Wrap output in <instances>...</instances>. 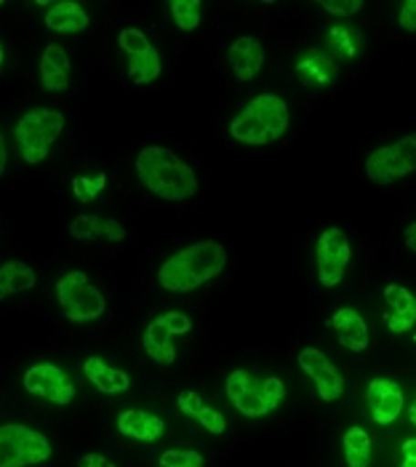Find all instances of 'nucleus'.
Here are the masks:
<instances>
[{"instance_id":"obj_1","label":"nucleus","mask_w":416,"mask_h":467,"mask_svg":"<svg viewBox=\"0 0 416 467\" xmlns=\"http://www.w3.org/2000/svg\"><path fill=\"white\" fill-rule=\"evenodd\" d=\"M227 265V252L216 241H198L187 249L176 252L158 270V284L172 294L195 291L213 281Z\"/></svg>"},{"instance_id":"obj_2","label":"nucleus","mask_w":416,"mask_h":467,"mask_svg":"<svg viewBox=\"0 0 416 467\" xmlns=\"http://www.w3.org/2000/svg\"><path fill=\"white\" fill-rule=\"evenodd\" d=\"M139 182L158 198L163 201H187L198 192V177L195 171L179 158L172 150L150 144L137 155Z\"/></svg>"},{"instance_id":"obj_3","label":"nucleus","mask_w":416,"mask_h":467,"mask_svg":"<svg viewBox=\"0 0 416 467\" xmlns=\"http://www.w3.org/2000/svg\"><path fill=\"white\" fill-rule=\"evenodd\" d=\"M288 129V105L276 94H259L235 115L230 137L243 144H270Z\"/></svg>"},{"instance_id":"obj_4","label":"nucleus","mask_w":416,"mask_h":467,"mask_svg":"<svg viewBox=\"0 0 416 467\" xmlns=\"http://www.w3.org/2000/svg\"><path fill=\"white\" fill-rule=\"evenodd\" d=\"M62 129H65V115L59 109L37 108L25 112L14 126V137L19 142L25 163L30 166L43 163L51 152V144L62 134Z\"/></svg>"},{"instance_id":"obj_5","label":"nucleus","mask_w":416,"mask_h":467,"mask_svg":"<svg viewBox=\"0 0 416 467\" xmlns=\"http://www.w3.org/2000/svg\"><path fill=\"white\" fill-rule=\"evenodd\" d=\"M227 398L245 417H265L286 398V385L277 377L254 379L248 371L238 368L227 377Z\"/></svg>"},{"instance_id":"obj_6","label":"nucleus","mask_w":416,"mask_h":467,"mask_svg":"<svg viewBox=\"0 0 416 467\" xmlns=\"http://www.w3.org/2000/svg\"><path fill=\"white\" fill-rule=\"evenodd\" d=\"M57 299L62 313L68 316L72 324H86V321H97L102 318L104 302L102 291L88 281L86 273L80 270H69L68 275L59 278L57 284Z\"/></svg>"},{"instance_id":"obj_7","label":"nucleus","mask_w":416,"mask_h":467,"mask_svg":"<svg viewBox=\"0 0 416 467\" xmlns=\"http://www.w3.org/2000/svg\"><path fill=\"white\" fill-rule=\"evenodd\" d=\"M51 457V443L27 425H0V467L40 465Z\"/></svg>"},{"instance_id":"obj_8","label":"nucleus","mask_w":416,"mask_h":467,"mask_svg":"<svg viewBox=\"0 0 416 467\" xmlns=\"http://www.w3.org/2000/svg\"><path fill=\"white\" fill-rule=\"evenodd\" d=\"M416 171V134L374 150L366 161V177L374 184H392Z\"/></svg>"},{"instance_id":"obj_9","label":"nucleus","mask_w":416,"mask_h":467,"mask_svg":"<svg viewBox=\"0 0 416 467\" xmlns=\"http://www.w3.org/2000/svg\"><path fill=\"white\" fill-rule=\"evenodd\" d=\"M192 328V321L187 318V313L182 310H172V313H163L158 318H152L147 328H144V353L152 360L163 363V366H172L176 360V345H173V337H182Z\"/></svg>"},{"instance_id":"obj_10","label":"nucleus","mask_w":416,"mask_h":467,"mask_svg":"<svg viewBox=\"0 0 416 467\" xmlns=\"http://www.w3.org/2000/svg\"><path fill=\"white\" fill-rule=\"evenodd\" d=\"M118 43L129 54V78H131V83L147 86V83H155L161 78V70H163L161 54L141 30L126 27L118 37Z\"/></svg>"},{"instance_id":"obj_11","label":"nucleus","mask_w":416,"mask_h":467,"mask_svg":"<svg viewBox=\"0 0 416 467\" xmlns=\"http://www.w3.org/2000/svg\"><path fill=\"white\" fill-rule=\"evenodd\" d=\"M349 262V241L339 227H328L320 233L317 246H315V265H317V278L323 286H337L345 275V267Z\"/></svg>"},{"instance_id":"obj_12","label":"nucleus","mask_w":416,"mask_h":467,"mask_svg":"<svg viewBox=\"0 0 416 467\" xmlns=\"http://www.w3.org/2000/svg\"><path fill=\"white\" fill-rule=\"evenodd\" d=\"M25 390L33 396L43 398L48 403L57 406H68L75 398V385L69 382V377L54 363H37L33 368L25 371Z\"/></svg>"},{"instance_id":"obj_13","label":"nucleus","mask_w":416,"mask_h":467,"mask_svg":"<svg viewBox=\"0 0 416 467\" xmlns=\"http://www.w3.org/2000/svg\"><path fill=\"white\" fill-rule=\"evenodd\" d=\"M299 366L310 374V379L315 382V390L320 400H337L345 393V379L337 371V366L326 358V353L315 350V348H305L299 353Z\"/></svg>"},{"instance_id":"obj_14","label":"nucleus","mask_w":416,"mask_h":467,"mask_svg":"<svg viewBox=\"0 0 416 467\" xmlns=\"http://www.w3.org/2000/svg\"><path fill=\"white\" fill-rule=\"evenodd\" d=\"M366 400L371 409V417L377 420V425H392L400 411H403V390L400 385L390 382V379H374L366 390Z\"/></svg>"},{"instance_id":"obj_15","label":"nucleus","mask_w":416,"mask_h":467,"mask_svg":"<svg viewBox=\"0 0 416 467\" xmlns=\"http://www.w3.org/2000/svg\"><path fill=\"white\" fill-rule=\"evenodd\" d=\"M387 310H384V324L392 334H406L416 326V296L406 286L390 284L384 288Z\"/></svg>"},{"instance_id":"obj_16","label":"nucleus","mask_w":416,"mask_h":467,"mask_svg":"<svg viewBox=\"0 0 416 467\" xmlns=\"http://www.w3.org/2000/svg\"><path fill=\"white\" fill-rule=\"evenodd\" d=\"M227 62H230V67H233L238 80H254L262 70V65H265V48H262V43L256 37L243 36L230 43Z\"/></svg>"},{"instance_id":"obj_17","label":"nucleus","mask_w":416,"mask_h":467,"mask_svg":"<svg viewBox=\"0 0 416 467\" xmlns=\"http://www.w3.org/2000/svg\"><path fill=\"white\" fill-rule=\"evenodd\" d=\"M69 235L78 241H109V244H120L126 238V230L120 222L115 219H102L97 214L75 216L69 222Z\"/></svg>"},{"instance_id":"obj_18","label":"nucleus","mask_w":416,"mask_h":467,"mask_svg":"<svg viewBox=\"0 0 416 467\" xmlns=\"http://www.w3.org/2000/svg\"><path fill=\"white\" fill-rule=\"evenodd\" d=\"M328 326L337 331L339 337V345L352 350V353H360L369 348V326L363 321V316L355 310V307H342L334 313V318L328 321Z\"/></svg>"},{"instance_id":"obj_19","label":"nucleus","mask_w":416,"mask_h":467,"mask_svg":"<svg viewBox=\"0 0 416 467\" xmlns=\"http://www.w3.org/2000/svg\"><path fill=\"white\" fill-rule=\"evenodd\" d=\"M118 431L134 441L141 443H155L163 438L166 432V422L158 417V414H150V411H141V409H126L120 417H118Z\"/></svg>"},{"instance_id":"obj_20","label":"nucleus","mask_w":416,"mask_h":467,"mask_svg":"<svg viewBox=\"0 0 416 467\" xmlns=\"http://www.w3.org/2000/svg\"><path fill=\"white\" fill-rule=\"evenodd\" d=\"M40 83L46 91H65L69 86V57L68 51L59 43L46 46L43 57H40Z\"/></svg>"},{"instance_id":"obj_21","label":"nucleus","mask_w":416,"mask_h":467,"mask_svg":"<svg viewBox=\"0 0 416 467\" xmlns=\"http://www.w3.org/2000/svg\"><path fill=\"white\" fill-rule=\"evenodd\" d=\"M83 374L88 377V382L102 390L104 396H118V393H126L129 385H131V377L120 368H112L107 360L102 358H88L83 363Z\"/></svg>"},{"instance_id":"obj_22","label":"nucleus","mask_w":416,"mask_h":467,"mask_svg":"<svg viewBox=\"0 0 416 467\" xmlns=\"http://www.w3.org/2000/svg\"><path fill=\"white\" fill-rule=\"evenodd\" d=\"M46 27L54 30V33H80L88 27V14L80 8V3H72V0H62V3H51L48 11H46Z\"/></svg>"},{"instance_id":"obj_23","label":"nucleus","mask_w":416,"mask_h":467,"mask_svg":"<svg viewBox=\"0 0 416 467\" xmlns=\"http://www.w3.org/2000/svg\"><path fill=\"white\" fill-rule=\"evenodd\" d=\"M176 403H179V411H182V414H187V417L198 420L208 432L222 435V432L227 431V420H224L216 409L206 406V403H203V398L198 396V393L184 390V393H179Z\"/></svg>"},{"instance_id":"obj_24","label":"nucleus","mask_w":416,"mask_h":467,"mask_svg":"<svg viewBox=\"0 0 416 467\" xmlns=\"http://www.w3.org/2000/svg\"><path fill=\"white\" fill-rule=\"evenodd\" d=\"M35 284H37V275L30 265L16 262V259L0 265V299L11 296L16 291H30Z\"/></svg>"},{"instance_id":"obj_25","label":"nucleus","mask_w":416,"mask_h":467,"mask_svg":"<svg viewBox=\"0 0 416 467\" xmlns=\"http://www.w3.org/2000/svg\"><path fill=\"white\" fill-rule=\"evenodd\" d=\"M345 457L349 467L371 465V435L363 428H349L345 432Z\"/></svg>"},{"instance_id":"obj_26","label":"nucleus","mask_w":416,"mask_h":467,"mask_svg":"<svg viewBox=\"0 0 416 467\" xmlns=\"http://www.w3.org/2000/svg\"><path fill=\"white\" fill-rule=\"evenodd\" d=\"M201 11H203L201 0H172V19L184 33H190L201 25Z\"/></svg>"},{"instance_id":"obj_27","label":"nucleus","mask_w":416,"mask_h":467,"mask_svg":"<svg viewBox=\"0 0 416 467\" xmlns=\"http://www.w3.org/2000/svg\"><path fill=\"white\" fill-rule=\"evenodd\" d=\"M104 184H107L104 174H97V177H75L69 187H72V195L80 203H91V201H97L102 195Z\"/></svg>"},{"instance_id":"obj_28","label":"nucleus","mask_w":416,"mask_h":467,"mask_svg":"<svg viewBox=\"0 0 416 467\" xmlns=\"http://www.w3.org/2000/svg\"><path fill=\"white\" fill-rule=\"evenodd\" d=\"M161 467H203V454L192 449H169L161 454Z\"/></svg>"},{"instance_id":"obj_29","label":"nucleus","mask_w":416,"mask_h":467,"mask_svg":"<svg viewBox=\"0 0 416 467\" xmlns=\"http://www.w3.org/2000/svg\"><path fill=\"white\" fill-rule=\"evenodd\" d=\"M320 8L334 14V16H352V14H358L363 8V3L360 0H337V3L326 0V3H320Z\"/></svg>"},{"instance_id":"obj_30","label":"nucleus","mask_w":416,"mask_h":467,"mask_svg":"<svg viewBox=\"0 0 416 467\" xmlns=\"http://www.w3.org/2000/svg\"><path fill=\"white\" fill-rule=\"evenodd\" d=\"M400 27L406 30V33H416V0H406L403 5H400Z\"/></svg>"},{"instance_id":"obj_31","label":"nucleus","mask_w":416,"mask_h":467,"mask_svg":"<svg viewBox=\"0 0 416 467\" xmlns=\"http://www.w3.org/2000/svg\"><path fill=\"white\" fill-rule=\"evenodd\" d=\"M400 449H403V465L400 467H416V438H409Z\"/></svg>"},{"instance_id":"obj_32","label":"nucleus","mask_w":416,"mask_h":467,"mask_svg":"<svg viewBox=\"0 0 416 467\" xmlns=\"http://www.w3.org/2000/svg\"><path fill=\"white\" fill-rule=\"evenodd\" d=\"M80 467H115V462H109L104 454H86L80 460Z\"/></svg>"},{"instance_id":"obj_33","label":"nucleus","mask_w":416,"mask_h":467,"mask_svg":"<svg viewBox=\"0 0 416 467\" xmlns=\"http://www.w3.org/2000/svg\"><path fill=\"white\" fill-rule=\"evenodd\" d=\"M403 241H406V246L416 254V222H411L409 227H406V233H403Z\"/></svg>"},{"instance_id":"obj_34","label":"nucleus","mask_w":416,"mask_h":467,"mask_svg":"<svg viewBox=\"0 0 416 467\" xmlns=\"http://www.w3.org/2000/svg\"><path fill=\"white\" fill-rule=\"evenodd\" d=\"M5 161H8V152H5V140H3V131H0V177L5 171Z\"/></svg>"},{"instance_id":"obj_35","label":"nucleus","mask_w":416,"mask_h":467,"mask_svg":"<svg viewBox=\"0 0 416 467\" xmlns=\"http://www.w3.org/2000/svg\"><path fill=\"white\" fill-rule=\"evenodd\" d=\"M409 417H411V425L416 428V400L411 403V409H409Z\"/></svg>"},{"instance_id":"obj_36","label":"nucleus","mask_w":416,"mask_h":467,"mask_svg":"<svg viewBox=\"0 0 416 467\" xmlns=\"http://www.w3.org/2000/svg\"><path fill=\"white\" fill-rule=\"evenodd\" d=\"M3 59H5V54H3V43H0V67H3Z\"/></svg>"}]
</instances>
